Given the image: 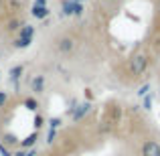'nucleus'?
I'll list each match as a JSON object with an SVG mask.
<instances>
[{
	"label": "nucleus",
	"instance_id": "1",
	"mask_svg": "<svg viewBox=\"0 0 160 156\" xmlns=\"http://www.w3.org/2000/svg\"><path fill=\"white\" fill-rule=\"evenodd\" d=\"M146 69H148V55L144 53H136L132 59H130V73L132 77H138V75H144Z\"/></svg>",
	"mask_w": 160,
	"mask_h": 156
},
{
	"label": "nucleus",
	"instance_id": "2",
	"mask_svg": "<svg viewBox=\"0 0 160 156\" xmlns=\"http://www.w3.org/2000/svg\"><path fill=\"white\" fill-rule=\"evenodd\" d=\"M57 51L59 53H63V55H69V53H73L75 51V39L73 37H69V35H65V37H59L57 39Z\"/></svg>",
	"mask_w": 160,
	"mask_h": 156
},
{
	"label": "nucleus",
	"instance_id": "3",
	"mask_svg": "<svg viewBox=\"0 0 160 156\" xmlns=\"http://www.w3.org/2000/svg\"><path fill=\"white\" fill-rule=\"evenodd\" d=\"M89 112H91V102H83L81 105H77V108L71 109V120L73 122H81Z\"/></svg>",
	"mask_w": 160,
	"mask_h": 156
},
{
	"label": "nucleus",
	"instance_id": "4",
	"mask_svg": "<svg viewBox=\"0 0 160 156\" xmlns=\"http://www.w3.org/2000/svg\"><path fill=\"white\" fill-rule=\"evenodd\" d=\"M31 14L35 16V18H39V20H45V18H49V14H51V8H49L47 4H32Z\"/></svg>",
	"mask_w": 160,
	"mask_h": 156
},
{
	"label": "nucleus",
	"instance_id": "5",
	"mask_svg": "<svg viewBox=\"0 0 160 156\" xmlns=\"http://www.w3.org/2000/svg\"><path fill=\"white\" fill-rule=\"evenodd\" d=\"M142 156H160V144L154 142V140L144 142V146H142Z\"/></svg>",
	"mask_w": 160,
	"mask_h": 156
},
{
	"label": "nucleus",
	"instance_id": "6",
	"mask_svg": "<svg viewBox=\"0 0 160 156\" xmlns=\"http://www.w3.org/2000/svg\"><path fill=\"white\" fill-rule=\"evenodd\" d=\"M37 140H39V132H32V134H28L27 138H22L18 144H20V148H22V150H31V148H35Z\"/></svg>",
	"mask_w": 160,
	"mask_h": 156
},
{
	"label": "nucleus",
	"instance_id": "7",
	"mask_svg": "<svg viewBox=\"0 0 160 156\" xmlns=\"http://www.w3.org/2000/svg\"><path fill=\"white\" fill-rule=\"evenodd\" d=\"M31 89L35 91L37 95L43 93V91H45V75H35V77H32V81H31Z\"/></svg>",
	"mask_w": 160,
	"mask_h": 156
},
{
	"label": "nucleus",
	"instance_id": "8",
	"mask_svg": "<svg viewBox=\"0 0 160 156\" xmlns=\"http://www.w3.org/2000/svg\"><path fill=\"white\" fill-rule=\"evenodd\" d=\"M75 0H61V16H73Z\"/></svg>",
	"mask_w": 160,
	"mask_h": 156
},
{
	"label": "nucleus",
	"instance_id": "9",
	"mask_svg": "<svg viewBox=\"0 0 160 156\" xmlns=\"http://www.w3.org/2000/svg\"><path fill=\"white\" fill-rule=\"evenodd\" d=\"M22 73H24V65H14V67H10V81H12V83H18V79L22 77Z\"/></svg>",
	"mask_w": 160,
	"mask_h": 156
},
{
	"label": "nucleus",
	"instance_id": "10",
	"mask_svg": "<svg viewBox=\"0 0 160 156\" xmlns=\"http://www.w3.org/2000/svg\"><path fill=\"white\" fill-rule=\"evenodd\" d=\"M35 31L37 28L32 24H22L18 31V37H27V39H35Z\"/></svg>",
	"mask_w": 160,
	"mask_h": 156
},
{
	"label": "nucleus",
	"instance_id": "11",
	"mask_svg": "<svg viewBox=\"0 0 160 156\" xmlns=\"http://www.w3.org/2000/svg\"><path fill=\"white\" fill-rule=\"evenodd\" d=\"M32 43V39H27V37H16L14 43H12V47L14 49H28Z\"/></svg>",
	"mask_w": 160,
	"mask_h": 156
},
{
	"label": "nucleus",
	"instance_id": "12",
	"mask_svg": "<svg viewBox=\"0 0 160 156\" xmlns=\"http://www.w3.org/2000/svg\"><path fill=\"white\" fill-rule=\"evenodd\" d=\"M20 27H22V23H20L18 18H12L10 23L6 24V28H8L10 33H18V31H20Z\"/></svg>",
	"mask_w": 160,
	"mask_h": 156
},
{
	"label": "nucleus",
	"instance_id": "13",
	"mask_svg": "<svg viewBox=\"0 0 160 156\" xmlns=\"http://www.w3.org/2000/svg\"><path fill=\"white\" fill-rule=\"evenodd\" d=\"M24 108L31 109V112H37V109H39V102H37L35 98H27L24 99Z\"/></svg>",
	"mask_w": 160,
	"mask_h": 156
},
{
	"label": "nucleus",
	"instance_id": "14",
	"mask_svg": "<svg viewBox=\"0 0 160 156\" xmlns=\"http://www.w3.org/2000/svg\"><path fill=\"white\" fill-rule=\"evenodd\" d=\"M2 144H8V146H16L18 144V138L14 136V134H4V138H2Z\"/></svg>",
	"mask_w": 160,
	"mask_h": 156
},
{
	"label": "nucleus",
	"instance_id": "15",
	"mask_svg": "<svg viewBox=\"0 0 160 156\" xmlns=\"http://www.w3.org/2000/svg\"><path fill=\"white\" fill-rule=\"evenodd\" d=\"M61 124H63L61 118H51V120H49V130H57V128H61Z\"/></svg>",
	"mask_w": 160,
	"mask_h": 156
},
{
	"label": "nucleus",
	"instance_id": "16",
	"mask_svg": "<svg viewBox=\"0 0 160 156\" xmlns=\"http://www.w3.org/2000/svg\"><path fill=\"white\" fill-rule=\"evenodd\" d=\"M12 156H37V150L35 148H31V150H22V148H20L18 152H14Z\"/></svg>",
	"mask_w": 160,
	"mask_h": 156
},
{
	"label": "nucleus",
	"instance_id": "17",
	"mask_svg": "<svg viewBox=\"0 0 160 156\" xmlns=\"http://www.w3.org/2000/svg\"><path fill=\"white\" fill-rule=\"evenodd\" d=\"M83 10H85V8H83V4H81V2H75V6H73V16H81Z\"/></svg>",
	"mask_w": 160,
	"mask_h": 156
},
{
	"label": "nucleus",
	"instance_id": "18",
	"mask_svg": "<svg viewBox=\"0 0 160 156\" xmlns=\"http://www.w3.org/2000/svg\"><path fill=\"white\" fill-rule=\"evenodd\" d=\"M0 154H2V156H12L14 152H12V150H8L6 144H2V142H0Z\"/></svg>",
	"mask_w": 160,
	"mask_h": 156
},
{
	"label": "nucleus",
	"instance_id": "19",
	"mask_svg": "<svg viewBox=\"0 0 160 156\" xmlns=\"http://www.w3.org/2000/svg\"><path fill=\"white\" fill-rule=\"evenodd\" d=\"M148 89H150V85H148V83H146V85H142L140 89H138V95H140V98H146V93H148Z\"/></svg>",
	"mask_w": 160,
	"mask_h": 156
},
{
	"label": "nucleus",
	"instance_id": "20",
	"mask_svg": "<svg viewBox=\"0 0 160 156\" xmlns=\"http://www.w3.org/2000/svg\"><path fill=\"white\" fill-rule=\"evenodd\" d=\"M6 102H8V93L6 91H0V108H4Z\"/></svg>",
	"mask_w": 160,
	"mask_h": 156
},
{
	"label": "nucleus",
	"instance_id": "21",
	"mask_svg": "<svg viewBox=\"0 0 160 156\" xmlns=\"http://www.w3.org/2000/svg\"><path fill=\"white\" fill-rule=\"evenodd\" d=\"M55 136H57V130H49V136H47L49 144H53V142H55Z\"/></svg>",
	"mask_w": 160,
	"mask_h": 156
},
{
	"label": "nucleus",
	"instance_id": "22",
	"mask_svg": "<svg viewBox=\"0 0 160 156\" xmlns=\"http://www.w3.org/2000/svg\"><path fill=\"white\" fill-rule=\"evenodd\" d=\"M43 126V116H37L35 118V128H41Z\"/></svg>",
	"mask_w": 160,
	"mask_h": 156
},
{
	"label": "nucleus",
	"instance_id": "23",
	"mask_svg": "<svg viewBox=\"0 0 160 156\" xmlns=\"http://www.w3.org/2000/svg\"><path fill=\"white\" fill-rule=\"evenodd\" d=\"M150 105H152V98H144V108L150 109Z\"/></svg>",
	"mask_w": 160,
	"mask_h": 156
},
{
	"label": "nucleus",
	"instance_id": "24",
	"mask_svg": "<svg viewBox=\"0 0 160 156\" xmlns=\"http://www.w3.org/2000/svg\"><path fill=\"white\" fill-rule=\"evenodd\" d=\"M35 4H47V0H35Z\"/></svg>",
	"mask_w": 160,
	"mask_h": 156
},
{
	"label": "nucleus",
	"instance_id": "25",
	"mask_svg": "<svg viewBox=\"0 0 160 156\" xmlns=\"http://www.w3.org/2000/svg\"><path fill=\"white\" fill-rule=\"evenodd\" d=\"M2 8H4V6H2V0H0V12H2Z\"/></svg>",
	"mask_w": 160,
	"mask_h": 156
},
{
	"label": "nucleus",
	"instance_id": "26",
	"mask_svg": "<svg viewBox=\"0 0 160 156\" xmlns=\"http://www.w3.org/2000/svg\"><path fill=\"white\" fill-rule=\"evenodd\" d=\"M75 2H81V4H83V2H85V0H75Z\"/></svg>",
	"mask_w": 160,
	"mask_h": 156
},
{
	"label": "nucleus",
	"instance_id": "27",
	"mask_svg": "<svg viewBox=\"0 0 160 156\" xmlns=\"http://www.w3.org/2000/svg\"><path fill=\"white\" fill-rule=\"evenodd\" d=\"M158 95H160V91H158Z\"/></svg>",
	"mask_w": 160,
	"mask_h": 156
}]
</instances>
